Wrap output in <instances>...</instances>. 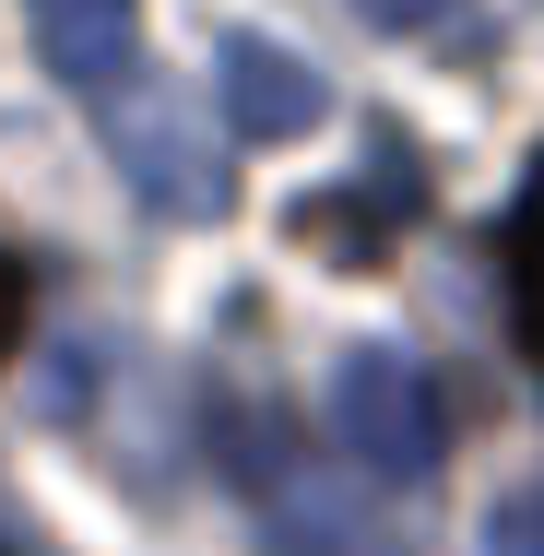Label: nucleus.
<instances>
[{
	"label": "nucleus",
	"mask_w": 544,
	"mask_h": 556,
	"mask_svg": "<svg viewBox=\"0 0 544 556\" xmlns=\"http://www.w3.org/2000/svg\"><path fill=\"white\" fill-rule=\"evenodd\" d=\"M331 439L355 450L379 485H427L450 462V403H438V379L403 343H355L331 367Z\"/></svg>",
	"instance_id": "obj_1"
},
{
	"label": "nucleus",
	"mask_w": 544,
	"mask_h": 556,
	"mask_svg": "<svg viewBox=\"0 0 544 556\" xmlns=\"http://www.w3.org/2000/svg\"><path fill=\"white\" fill-rule=\"evenodd\" d=\"M107 154L166 225H214L225 214V142H214V118H190L178 84H130V96L107 84Z\"/></svg>",
	"instance_id": "obj_2"
},
{
	"label": "nucleus",
	"mask_w": 544,
	"mask_h": 556,
	"mask_svg": "<svg viewBox=\"0 0 544 556\" xmlns=\"http://www.w3.org/2000/svg\"><path fill=\"white\" fill-rule=\"evenodd\" d=\"M284 225H296V249H308V261L367 273V261H391V249L427 225V166L403 154V130H379V142H367V166H355V178H331V190H296Z\"/></svg>",
	"instance_id": "obj_3"
},
{
	"label": "nucleus",
	"mask_w": 544,
	"mask_h": 556,
	"mask_svg": "<svg viewBox=\"0 0 544 556\" xmlns=\"http://www.w3.org/2000/svg\"><path fill=\"white\" fill-rule=\"evenodd\" d=\"M214 84H225V130H237V142H296V130H320V108H331V84L296 48H273V36H225Z\"/></svg>",
	"instance_id": "obj_4"
},
{
	"label": "nucleus",
	"mask_w": 544,
	"mask_h": 556,
	"mask_svg": "<svg viewBox=\"0 0 544 556\" xmlns=\"http://www.w3.org/2000/svg\"><path fill=\"white\" fill-rule=\"evenodd\" d=\"M24 24H36V60L84 96L130 84V60H142V0H24Z\"/></svg>",
	"instance_id": "obj_5"
},
{
	"label": "nucleus",
	"mask_w": 544,
	"mask_h": 556,
	"mask_svg": "<svg viewBox=\"0 0 544 556\" xmlns=\"http://www.w3.org/2000/svg\"><path fill=\"white\" fill-rule=\"evenodd\" d=\"M509 296H521V343L544 355V178L521 190V214H509Z\"/></svg>",
	"instance_id": "obj_6"
},
{
	"label": "nucleus",
	"mask_w": 544,
	"mask_h": 556,
	"mask_svg": "<svg viewBox=\"0 0 544 556\" xmlns=\"http://www.w3.org/2000/svg\"><path fill=\"white\" fill-rule=\"evenodd\" d=\"M473 556H544V485L497 497V509H485V545H473Z\"/></svg>",
	"instance_id": "obj_7"
},
{
	"label": "nucleus",
	"mask_w": 544,
	"mask_h": 556,
	"mask_svg": "<svg viewBox=\"0 0 544 556\" xmlns=\"http://www.w3.org/2000/svg\"><path fill=\"white\" fill-rule=\"evenodd\" d=\"M343 12H355L367 36H427V24H450L461 0H343Z\"/></svg>",
	"instance_id": "obj_8"
},
{
	"label": "nucleus",
	"mask_w": 544,
	"mask_h": 556,
	"mask_svg": "<svg viewBox=\"0 0 544 556\" xmlns=\"http://www.w3.org/2000/svg\"><path fill=\"white\" fill-rule=\"evenodd\" d=\"M12 343H24V273L0 261V355H12Z\"/></svg>",
	"instance_id": "obj_9"
},
{
	"label": "nucleus",
	"mask_w": 544,
	"mask_h": 556,
	"mask_svg": "<svg viewBox=\"0 0 544 556\" xmlns=\"http://www.w3.org/2000/svg\"><path fill=\"white\" fill-rule=\"evenodd\" d=\"M0 556H12V545H0Z\"/></svg>",
	"instance_id": "obj_10"
}]
</instances>
